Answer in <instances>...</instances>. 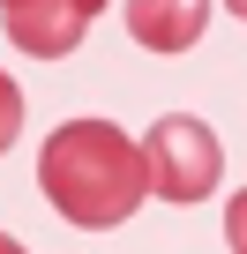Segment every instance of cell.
<instances>
[{
  "mask_svg": "<svg viewBox=\"0 0 247 254\" xmlns=\"http://www.w3.org/2000/svg\"><path fill=\"white\" fill-rule=\"evenodd\" d=\"M225 8H240V0H225Z\"/></svg>",
  "mask_w": 247,
  "mask_h": 254,
  "instance_id": "8",
  "label": "cell"
},
{
  "mask_svg": "<svg viewBox=\"0 0 247 254\" xmlns=\"http://www.w3.org/2000/svg\"><path fill=\"white\" fill-rule=\"evenodd\" d=\"M210 30V0H128V38L143 53H187Z\"/></svg>",
  "mask_w": 247,
  "mask_h": 254,
  "instance_id": "3",
  "label": "cell"
},
{
  "mask_svg": "<svg viewBox=\"0 0 247 254\" xmlns=\"http://www.w3.org/2000/svg\"><path fill=\"white\" fill-rule=\"evenodd\" d=\"M0 8H15V0H0Z\"/></svg>",
  "mask_w": 247,
  "mask_h": 254,
  "instance_id": "7",
  "label": "cell"
},
{
  "mask_svg": "<svg viewBox=\"0 0 247 254\" xmlns=\"http://www.w3.org/2000/svg\"><path fill=\"white\" fill-rule=\"evenodd\" d=\"M38 187H45V202L68 224L112 232V224H128L150 202L143 142L120 135L112 120H68V127H53L45 150H38Z\"/></svg>",
  "mask_w": 247,
  "mask_h": 254,
  "instance_id": "1",
  "label": "cell"
},
{
  "mask_svg": "<svg viewBox=\"0 0 247 254\" xmlns=\"http://www.w3.org/2000/svg\"><path fill=\"white\" fill-rule=\"evenodd\" d=\"M68 8H75V15H82V23H90V15H97V8H105V0H68Z\"/></svg>",
  "mask_w": 247,
  "mask_h": 254,
  "instance_id": "5",
  "label": "cell"
},
{
  "mask_svg": "<svg viewBox=\"0 0 247 254\" xmlns=\"http://www.w3.org/2000/svg\"><path fill=\"white\" fill-rule=\"evenodd\" d=\"M0 254H23V247H15V239H8V232H0Z\"/></svg>",
  "mask_w": 247,
  "mask_h": 254,
  "instance_id": "6",
  "label": "cell"
},
{
  "mask_svg": "<svg viewBox=\"0 0 247 254\" xmlns=\"http://www.w3.org/2000/svg\"><path fill=\"white\" fill-rule=\"evenodd\" d=\"M15 135H23V90H15L8 75H0V157L15 150Z\"/></svg>",
  "mask_w": 247,
  "mask_h": 254,
  "instance_id": "4",
  "label": "cell"
},
{
  "mask_svg": "<svg viewBox=\"0 0 247 254\" xmlns=\"http://www.w3.org/2000/svg\"><path fill=\"white\" fill-rule=\"evenodd\" d=\"M217 172H225V150H217V135H210L202 120L165 112V120L150 127V142H143V180H150V194H165V202H202V194H217Z\"/></svg>",
  "mask_w": 247,
  "mask_h": 254,
  "instance_id": "2",
  "label": "cell"
}]
</instances>
